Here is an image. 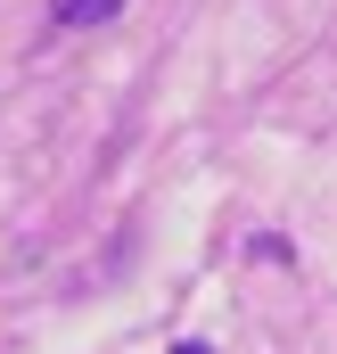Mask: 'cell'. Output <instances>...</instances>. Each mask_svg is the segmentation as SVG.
Instances as JSON below:
<instances>
[{"label": "cell", "instance_id": "cell-1", "mask_svg": "<svg viewBox=\"0 0 337 354\" xmlns=\"http://www.w3.org/2000/svg\"><path fill=\"white\" fill-rule=\"evenodd\" d=\"M124 0H50V25L58 33H83V25H115Z\"/></svg>", "mask_w": 337, "mask_h": 354}, {"label": "cell", "instance_id": "cell-2", "mask_svg": "<svg viewBox=\"0 0 337 354\" xmlns=\"http://www.w3.org/2000/svg\"><path fill=\"white\" fill-rule=\"evenodd\" d=\"M173 354H214V346H206V338H181V346H173Z\"/></svg>", "mask_w": 337, "mask_h": 354}]
</instances>
